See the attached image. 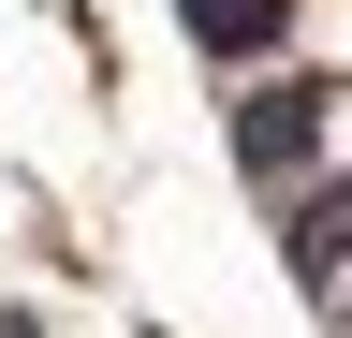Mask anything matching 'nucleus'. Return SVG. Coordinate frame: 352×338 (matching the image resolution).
Instances as JSON below:
<instances>
[{
	"label": "nucleus",
	"instance_id": "nucleus-1",
	"mask_svg": "<svg viewBox=\"0 0 352 338\" xmlns=\"http://www.w3.org/2000/svg\"><path fill=\"white\" fill-rule=\"evenodd\" d=\"M235 162L264 191H308V162H323V89H279V74H264V89L235 103Z\"/></svg>",
	"mask_w": 352,
	"mask_h": 338
},
{
	"label": "nucleus",
	"instance_id": "nucleus-2",
	"mask_svg": "<svg viewBox=\"0 0 352 338\" xmlns=\"http://www.w3.org/2000/svg\"><path fill=\"white\" fill-rule=\"evenodd\" d=\"M176 15H191V45H206V59H250V74H264V59L294 45L308 0H176Z\"/></svg>",
	"mask_w": 352,
	"mask_h": 338
}]
</instances>
